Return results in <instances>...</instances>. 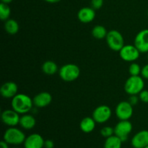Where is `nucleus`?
<instances>
[{
  "mask_svg": "<svg viewBox=\"0 0 148 148\" xmlns=\"http://www.w3.org/2000/svg\"><path fill=\"white\" fill-rule=\"evenodd\" d=\"M95 11L92 7H82L78 11L77 18L81 23H90L92 22L95 19Z\"/></svg>",
  "mask_w": 148,
  "mask_h": 148,
  "instance_id": "obj_15",
  "label": "nucleus"
},
{
  "mask_svg": "<svg viewBox=\"0 0 148 148\" xmlns=\"http://www.w3.org/2000/svg\"><path fill=\"white\" fill-rule=\"evenodd\" d=\"M134 45L140 53L148 52V29H144L139 32L135 36Z\"/></svg>",
  "mask_w": 148,
  "mask_h": 148,
  "instance_id": "obj_11",
  "label": "nucleus"
},
{
  "mask_svg": "<svg viewBox=\"0 0 148 148\" xmlns=\"http://www.w3.org/2000/svg\"><path fill=\"white\" fill-rule=\"evenodd\" d=\"M4 30L8 34L15 35L18 33L20 26L18 23L14 19H8L4 23Z\"/></svg>",
  "mask_w": 148,
  "mask_h": 148,
  "instance_id": "obj_19",
  "label": "nucleus"
},
{
  "mask_svg": "<svg viewBox=\"0 0 148 148\" xmlns=\"http://www.w3.org/2000/svg\"><path fill=\"white\" fill-rule=\"evenodd\" d=\"M1 1L2 3H5V4H10L12 1V0H1Z\"/></svg>",
  "mask_w": 148,
  "mask_h": 148,
  "instance_id": "obj_33",
  "label": "nucleus"
},
{
  "mask_svg": "<svg viewBox=\"0 0 148 148\" xmlns=\"http://www.w3.org/2000/svg\"><path fill=\"white\" fill-rule=\"evenodd\" d=\"M0 148H9V144L6 143L4 140H2L0 143Z\"/></svg>",
  "mask_w": 148,
  "mask_h": 148,
  "instance_id": "obj_31",
  "label": "nucleus"
},
{
  "mask_svg": "<svg viewBox=\"0 0 148 148\" xmlns=\"http://www.w3.org/2000/svg\"><path fill=\"white\" fill-rule=\"evenodd\" d=\"M44 142L45 140L40 134L34 133L26 137L23 145L25 148H43Z\"/></svg>",
  "mask_w": 148,
  "mask_h": 148,
  "instance_id": "obj_13",
  "label": "nucleus"
},
{
  "mask_svg": "<svg viewBox=\"0 0 148 148\" xmlns=\"http://www.w3.org/2000/svg\"><path fill=\"white\" fill-rule=\"evenodd\" d=\"M18 87L14 82H6L0 88V93L4 98H12L17 94Z\"/></svg>",
  "mask_w": 148,
  "mask_h": 148,
  "instance_id": "obj_14",
  "label": "nucleus"
},
{
  "mask_svg": "<svg viewBox=\"0 0 148 148\" xmlns=\"http://www.w3.org/2000/svg\"><path fill=\"white\" fill-rule=\"evenodd\" d=\"M91 33H92V36L95 39L102 40V39L106 38L108 31L104 26L101 25H97L94 26Z\"/></svg>",
  "mask_w": 148,
  "mask_h": 148,
  "instance_id": "obj_22",
  "label": "nucleus"
},
{
  "mask_svg": "<svg viewBox=\"0 0 148 148\" xmlns=\"http://www.w3.org/2000/svg\"><path fill=\"white\" fill-rule=\"evenodd\" d=\"M54 143L51 140H46L44 142V148H53Z\"/></svg>",
  "mask_w": 148,
  "mask_h": 148,
  "instance_id": "obj_30",
  "label": "nucleus"
},
{
  "mask_svg": "<svg viewBox=\"0 0 148 148\" xmlns=\"http://www.w3.org/2000/svg\"><path fill=\"white\" fill-rule=\"evenodd\" d=\"M61 79L65 82H73L80 75V69L75 64H66L59 69Z\"/></svg>",
  "mask_w": 148,
  "mask_h": 148,
  "instance_id": "obj_4",
  "label": "nucleus"
},
{
  "mask_svg": "<svg viewBox=\"0 0 148 148\" xmlns=\"http://www.w3.org/2000/svg\"><path fill=\"white\" fill-rule=\"evenodd\" d=\"M139 100H140V98H139V96H137V95H132L129 98L128 101L134 106L137 105Z\"/></svg>",
  "mask_w": 148,
  "mask_h": 148,
  "instance_id": "obj_28",
  "label": "nucleus"
},
{
  "mask_svg": "<svg viewBox=\"0 0 148 148\" xmlns=\"http://www.w3.org/2000/svg\"><path fill=\"white\" fill-rule=\"evenodd\" d=\"M19 124L24 130H30L35 127L36 124V120L33 115L27 114H23V116H20Z\"/></svg>",
  "mask_w": 148,
  "mask_h": 148,
  "instance_id": "obj_17",
  "label": "nucleus"
},
{
  "mask_svg": "<svg viewBox=\"0 0 148 148\" xmlns=\"http://www.w3.org/2000/svg\"><path fill=\"white\" fill-rule=\"evenodd\" d=\"M133 148H145L148 146V130H141L136 133L131 140Z\"/></svg>",
  "mask_w": 148,
  "mask_h": 148,
  "instance_id": "obj_12",
  "label": "nucleus"
},
{
  "mask_svg": "<svg viewBox=\"0 0 148 148\" xmlns=\"http://www.w3.org/2000/svg\"><path fill=\"white\" fill-rule=\"evenodd\" d=\"M11 14V9L9 7L8 4L1 2L0 4V18L3 21H6L10 19Z\"/></svg>",
  "mask_w": 148,
  "mask_h": 148,
  "instance_id": "obj_23",
  "label": "nucleus"
},
{
  "mask_svg": "<svg viewBox=\"0 0 148 148\" xmlns=\"http://www.w3.org/2000/svg\"><path fill=\"white\" fill-rule=\"evenodd\" d=\"M141 76L143 77L144 79H148V64H145L144 66L142 67Z\"/></svg>",
  "mask_w": 148,
  "mask_h": 148,
  "instance_id": "obj_29",
  "label": "nucleus"
},
{
  "mask_svg": "<svg viewBox=\"0 0 148 148\" xmlns=\"http://www.w3.org/2000/svg\"><path fill=\"white\" fill-rule=\"evenodd\" d=\"M112 111L111 108L106 105H101L95 108L92 114V117L96 123L103 124L111 119Z\"/></svg>",
  "mask_w": 148,
  "mask_h": 148,
  "instance_id": "obj_7",
  "label": "nucleus"
},
{
  "mask_svg": "<svg viewBox=\"0 0 148 148\" xmlns=\"http://www.w3.org/2000/svg\"><path fill=\"white\" fill-rule=\"evenodd\" d=\"M44 1L48 3H51V4H55V3L59 2L61 0H44Z\"/></svg>",
  "mask_w": 148,
  "mask_h": 148,
  "instance_id": "obj_32",
  "label": "nucleus"
},
{
  "mask_svg": "<svg viewBox=\"0 0 148 148\" xmlns=\"http://www.w3.org/2000/svg\"><path fill=\"white\" fill-rule=\"evenodd\" d=\"M115 112L119 120H129L133 115V106L129 101H121L116 106Z\"/></svg>",
  "mask_w": 148,
  "mask_h": 148,
  "instance_id": "obj_9",
  "label": "nucleus"
},
{
  "mask_svg": "<svg viewBox=\"0 0 148 148\" xmlns=\"http://www.w3.org/2000/svg\"><path fill=\"white\" fill-rule=\"evenodd\" d=\"M147 17H148V10H147Z\"/></svg>",
  "mask_w": 148,
  "mask_h": 148,
  "instance_id": "obj_36",
  "label": "nucleus"
},
{
  "mask_svg": "<svg viewBox=\"0 0 148 148\" xmlns=\"http://www.w3.org/2000/svg\"><path fill=\"white\" fill-rule=\"evenodd\" d=\"M101 134L105 138H108L111 136L114 135V128L111 127H103L101 130Z\"/></svg>",
  "mask_w": 148,
  "mask_h": 148,
  "instance_id": "obj_25",
  "label": "nucleus"
},
{
  "mask_svg": "<svg viewBox=\"0 0 148 148\" xmlns=\"http://www.w3.org/2000/svg\"><path fill=\"white\" fill-rule=\"evenodd\" d=\"M140 52L135 46L128 44L124 45V47L119 51V56L125 62H133L140 57Z\"/></svg>",
  "mask_w": 148,
  "mask_h": 148,
  "instance_id": "obj_8",
  "label": "nucleus"
},
{
  "mask_svg": "<svg viewBox=\"0 0 148 148\" xmlns=\"http://www.w3.org/2000/svg\"><path fill=\"white\" fill-rule=\"evenodd\" d=\"M33 105L37 108L48 106L52 101V95L48 92H39L33 98Z\"/></svg>",
  "mask_w": 148,
  "mask_h": 148,
  "instance_id": "obj_16",
  "label": "nucleus"
},
{
  "mask_svg": "<svg viewBox=\"0 0 148 148\" xmlns=\"http://www.w3.org/2000/svg\"><path fill=\"white\" fill-rule=\"evenodd\" d=\"M1 118L2 122L9 127H16L20 123V114L14 109L4 110L1 113Z\"/></svg>",
  "mask_w": 148,
  "mask_h": 148,
  "instance_id": "obj_10",
  "label": "nucleus"
},
{
  "mask_svg": "<svg viewBox=\"0 0 148 148\" xmlns=\"http://www.w3.org/2000/svg\"><path fill=\"white\" fill-rule=\"evenodd\" d=\"M107 45L114 51H119L124 47V39L122 34L116 30H111L108 32L106 37Z\"/></svg>",
  "mask_w": 148,
  "mask_h": 148,
  "instance_id": "obj_5",
  "label": "nucleus"
},
{
  "mask_svg": "<svg viewBox=\"0 0 148 148\" xmlns=\"http://www.w3.org/2000/svg\"><path fill=\"white\" fill-rule=\"evenodd\" d=\"M132 124L129 120H120L114 127V134L124 143L132 131Z\"/></svg>",
  "mask_w": 148,
  "mask_h": 148,
  "instance_id": "obj_6",
  "label": "nucleus"
},
{
  "mask_svg": "<svg viewBox=\"0 0 148 148\" xmlns=\"http://www.w3.org/2000/svg\"><path fill=\"white\" fill-rule=\"evenodd\" d=\"M25 134L20 129L16 128L15 127H9L4 132L3 136V140L8 143L9 145H19L24 143L25 140Z\"/></svg>",
  "mask_w": 148,
  "mask_h": 148,
  "instance_id": "obj_2",
  "label": "nucleus"
},
{
  "mask_svg": "<svg viewBox=\"0 0 148 148\" xmlns=\"http://www.w3.org/2000/svg\"><path fill=\"white\" fill-rule=\"evenodd\" d=\"M142 68L137 63H132L129 67V73L131 76H138L141 75Z\"/></svg>",
  "mask_w": 148,
  "mask_h": 148,
  "instance_id": "obj_24",
  "label": "nucleus"
},
{
  "mask_svg": "<svg viewBox=\"0 0 148 148\" xmlns=\"http://www.w3.org/2000/svg\"><path fill=\"white\" fill-rule=\"evenodd\" d=\"M42 71L46 75H53L58 72V66L53 61H46L42 65Z\"/></svg>",
  "mask_w": 148,
  "mask_h": 148,
  "instance_id": "obj_20",
  "label": "nucleus"
},
{
  "mask_svg": "<svg viewBox=\"0 0 148 148\" xmlns=\"http://www.w3.org/2000/svg\"><path fill=\"white\" fill-rule=\"evenodd\" d=\"M145 148H148V146H147V147H145Z\"/></svg>",
  "mask_w": 148,
  "mask_h": 148,
  "instance_id": "obj_37",
  "label": "nucleus"
},
{
  "mask_svg": "<svg viewBox=\"0 0 148 148\" xmlns=\"http://www.w3.org/2000/svg\"><path fill=\"white\" fill-rule=\"evenodd\" d=\"M12 148H19V147H12Z\"/></svg>",
  "mask_w": 148,
  "mask_h": 148,
  "instance_id": "obj_35",
  "label": "nucleus"
},
{
  "mask_svg": "<svg viewBox=\"0 0 148 148\" xmlns=\"http://www.w3.org/2000/svg\"><path fill=\"white\" fill-rule=\"evenodd\" d=\"M145 81L142 76H130L124 84V90L130 95H139L144 90Z\"/></svg>",
  "mask_w": 148,
  "mask_h": 148,
  "instance_id": "obj_3",
  "label": "nucleus"
},
{
  "mask_svg": "<svg viewBox=\"0 0 148 148\" xmlns=\"http://www.w3.org/2000/svg\"><path fill=\"white\" fill-rule=\"evenodd\" d=\"M139 98L140 101H141L145 103H148V90H143L139 93Z\"/></svg>",
  "mask_w": 148,
  "mask_h": 148,
  "instance_id": "obj_26",
  "label": "nucleus"
},
{
  "mask_svg": "<svg viewBox=\"0 0 148 148\" xmlns=\"http://www.w3.org/2000/svg\"><path fill=\"white\" fill-rule=\"evenodd\" d=\"M147 59H148V52H147Z\"/></svg>",
  "mask_w": 148,
  "mask_h": 148,
  "instance_id": "obj_34",
  "label": "nucleus"
},
{
  "mask_svg": "<svg viewBox=\"0 0 148 148\" xmlns=\"http://www.w3.org/2000/svg\"><path fill=\"white\" fill-rule=\"evenodd\" d=\"M96 121L92 117H85L79 124V128L84 133H90L95 130Z\"/></svg>",
  "mask_w": 148,
  "mask_h": 148,
  "instance_id": "obj_18",
  "label": "nucleus"
},
{
  "mask_svg": "<svg viewBox=\"0 0 148 148\" xmlns=\"http://www.w3.org/2000/svg\"><path fill=\"white\" fill-rule=\"evenodd\" d=\"M122 141L115 134L108 137L104 143L103 148H121Z\"/></svg>",
  "mask_w": 148,
  "mask_h": 148,
  "instance_id": "obj_21",
  "label": "nucleus"
},
{
  "mask_svg": "<svg viewBox=\"0 0 148 148\" xmlns=\"http://www.w3.org/2000/svg\"><path fill=\"white\" fill-rule=\"evenodd\" d=\"M103 5V0H91V7L95 10H100Z\"/></svg>",
  "mask_w": 148,
  "mask_h": 148,
  "instance_id": "obj_27",
  "label": "nucleus"
},
{
  "mask_svg": "<svg viewBox=\"0 0 148 148\" xmlns=\"http://www.w3.org/2000/svg\"><path fill=\"white\" fill-rule=\"evenodd\" d=\"M12 108L20 114H25L33 108V99L26 94L17 93L12 98Z\"/></svg>",
  "mask_w": 148,
  "mask_h": 148,
  "instance_id": "obj_1",
  "label": "nucleus"
}]
</instances>
